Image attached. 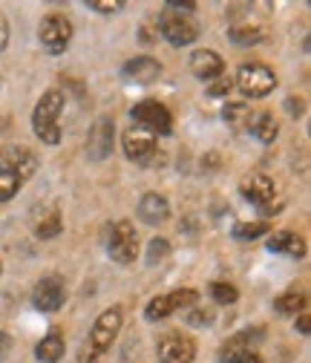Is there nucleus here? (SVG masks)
<instances>
[{
    "mask_svg": "<svg viewBox=\"0 0 311 363\" xmlns=\"http://www.w3.org/2000/svg\"><path fill=\"white\" fill-rule=\"evenodd\" d=\"M35 170H38V159L29 147L0 150V202H9Z\"/></svg>",
    "mask_w": 311,
    "mask_h": 363,
    "instance_id": "nucleus-1",
    "label": "nucleus"
},
{
    "mask_svg": "<svg viewBox=\"0 0 311 363\" xmlns=\"http://www.w3.org/2000/svg\"><path fill=\"white\" fill-rule=\"evenodd\" d=\"M121 323H124V311L121 306H113L107 311H101V317L96 320L90 337H86L84 349H81V360L78 363H98V357L115 343L118 332H121Z\"/></svg>",
    "mask_w": 311,
    "mask_h": 363,
    "instance_id": "nucleus-2",
    "label": "nucleus"
},
{
    "mask_svg": "<svg viewBox=\"0 0 311 363\" xmlns=\"http://www.w3.org/2000/svg\"><path fill=\"white\" fill-rule=\"evenodd\" d=\"M64 113V93L61 89H47L40 96L35 113H32V130L43 145H58L61 142V127L58 118Z\"/></svg>",
    "mask_w": 311,
    "mask_h": 363,
    "instance_id": "nucleus-3",
    "label": "nucleus"
},
{
    "mask_svg": "<svg viewBox=\"0 0 311 363\" xmlns=\"http://www.w3.org/2000/svg\"><path fill=\"white\" fill-rule=\"evenodd\" d=\"M245 202H251L254 208H259L262 213H274L283 208V202L277 199V185H274V179L271 176H265V173H251L248 179H242V185H239Z\"/></svg>",
    "mask_w": 311,
    "mask_h": 363,
    "instance_id": "nucleus-4",
    "label": "nucleus"
},
{
    "mask_svg": "<svg viewBox=\"0 0 311 363\" xmlns=\"http://www.w3.org/2000/svg\"><path fill=\"white\" fill-rule=\"evenodd\" d=\"M107 251L115 262L121 265H130L136 262L139 257V234H136V225L130 219H118L113 228H110V237H107Z\"/></svg>",
    "mask_w": 311,
    "mask_h": 363,
    "instance_id": "nucleus-5",
    "label": "nucleus"
},
{
    "mask_svg": "<svg viewBox=\"0 0 311 363\" xmlns=\"http://www.w3.org/2000/svg\"><path fill=\"white\" fill-rule=\"evenodd\" d=\"M124 156L136 164H162V153L156 147V135L142 130V127H130L124 130Z\"/></svg>",
    "mask_w": 311,
    "mask_h": 363,
    "instance_id": "nucleus-6",
    "label": "nucleus"
},
{
    "mask_svg": "<svg viewBox=\"0 0 311 363\" xmlns=\"http://www.w3.org/2000/svg\"><path fill=\"white\" fill-rule=\"evenodd\" d=\"M130 116H132V121H136V127H142V130H147V133H159V135H167L170 130H173V116H170V110L162 104V101H156V99H145V101H139L136 107L130 110Z\"/></svg>",
    "mask_w": 311,
    "mask_h": 363,
    "instance_id": "nucleus-7",
    "label": "nucleus"
},
{
    "mask_svg": "<svg viewBox=\"0 0 311 363\" xmlns=\"http://www.w3.org/2000/svg\"><path fill=\"white\" fill-rule=\"evenodd\" d=\"M237 86L251 99H262L277 86V75L265 64H242L237 72Z\"/></svg>",
    "mask_w": 311,
    "mask_h": 363,
    "instance_id": "nucleus-8",
    "label": "nucleus"
},
{
    "mask_svg": "<svg viewBox=\"0 0 311 363\" xmlns=\"http://www.w3.org/2000/svg\"><path fill=\"white\" fill-rule=\"evenodd\" d=\"M199 303V291L196 289H176L170 294H159L147 303L145 314H147V320H162V317H170L173 311H185L191 306Z\"/></svg>",
    "mask_w": 311,
    "mask_h": 363,
    "instance_id": "nucleus-9",
    "label": "nucleus"
},
{
    "mask_svg": "<svg viewBox=\"0 0 311 363\" xmlns=\"http://www.w3.org/2000/svg\"><path fill=\"white\" fill-rule=\"evenodd\" d=\"M38 38L43 43V50L52 52V55H61L69 40H72V23L64 18V15H47L38 26Z\"/></svg>",
    "mask_w": 311,
    "mask_h": 363,
    "instance_id": "nucleus-10",
    "label": "nucleus"
},
{
    "mask_svg": "<svg viewBox=\"0 0 311 363\" xmlns=\"http://www.w3.org/2000/svg\"><path fill=\"white\" fill-rule=\"evenodd\" d=\"M156 354L162 363H193L196 357V343L191 335L182 332H164L156 343Z\"/></svg>",
    "mask_w": 311,
    "mask_h": 363,
    "instance_id": "nucleus-11",
    "label": "nucleus"
},
{
    "mask_svg": "<svg viewBox=\"0 0 311 363\" xmlns=\"http://www.w3.org/2000/svg\"><path fill=\"white\" fill-rule=\"evenodd\" d=\"M159 26H162V35L167 38V43H173V47H188V43H193L199 38V26L193 23L191 15L164 12Z\"/></svg>",
    "mask_w": 311,
    "mask_h": 363,
    "instance_id": "nucleus-12",
    "label": "nucleus"
},
{
    "mask_svg": "<svg viewBox=\"0 0 311 363\" xmlns=\"http://www.w3.org/2000/svg\"><path fill=\"white\" fill-rule=\"evenodd\" d=\"M113 135H115V124L110 116H98L96 124L90 127V135H86V153H90L93 162H101L113 153Z\"/></svg>",
    "mask_w": 311,
    "mask_h": 363,
    "instance_id": "nucleus-13",
    "label": "nucleus"
},
{
    "mask_svg": "<svg viewBox=\"0 0 311 363\" xmlns=\"http://www.w3.org/2000/svg\"><path fill=\"white\" fill-rule=\"evenodd\" d=\"M67 300V289L61 277H43L32 291V306L38 311H58Z\"/></svg>",
    "mask_w": 311,
    "mask_h": 363,
    "instance_id": "nucleus-14",
    "label": "nucleus"
},
{
    "mask_svg": "<svg viewBox=\"0 0 311 363\" xmlns=\"http://www.w3.org/2000/svg\"><path fill=\"white\" fill-rule=\"evenodd\" d=\"M191 72L199 81H213L225 72V61H222L219 52H213V50H199L191 55Z\"/></svg>",
    "mask_w": 311,
    "mask_h": 363,
    "instance_id": "nucleus-15",
    "label": "nucleus"
},
{
    "mask_svg": "<svg viewBox=\"0 0 311 363\" xmlns=\"http://www.w3.org/2000/svg\"><path fill=\"white\" fill-rule=\"evenodd\" d=\"M121 72H124V78H130L132 84H153V81L162 75V67H159L156 58L139 55V58H130Z\"/></svg>",
    "mask_w": 311,
    "mask_h": 363,
    "instance_id": "nucleus-16",
    "label": "nucleus"
},
{
    "mask_svg": "<svg viewBox=\"0 0 311 363\" xmlns=\"http://www.w3.org/2000/svg\"><path fill=\"white\" fill-rule=\"evenodd\" d=\"M67 352V343H64V335L61 329H50L47 335H43V340L35 346V357L40 363H58Z\"/></svg>",
    "mask_w": 311,
    "mask_h": 363,
    "instance_id": "nucleus-17",
    "label": "nucleus"
},
{
    "mask_svg": "<svg viewBox=\"0 0 311 363\" xmlns=\"http://www.w3.org/2000/svg\"><path fill=\"white\" fill-rule=\"evenodd\" d=\"M170 216V205L162 194H145L139 202V219H145L147 225H159Z\"/></svg>",
    "mask_w": 311,
    "mask_h": 363,
    "instance_id": "nucleus-18",
    "label": "nucleus"
},
{
    "mask_svg": "<svg viewBox=\"0 0 311 363\" xmlns=\"http://www.w3.org/2000/svg\"><path fill=\"white\" fill-rule=\"evenodd\" d=\"M61 228H64V222H61L58 208H43V213H38L35 222H32V231H35L38 240H52V237L61 234Z\"/></svg>",
    "mask_w": 311,
    "mask_h": 363,
    "instance_id": "nucleus-19",
    "label": "nucleus"
},
{
    "mask_svg": "<svg viewBox=\"0 0 311 363\" xmlns=\"http://www.w3.org/2000/svg\"><path fill=\"white\" fill-rule=\"evenodd\" d=\"M268 251H277V254H288V257H302L305 254V242L302 237L291 234V231H277L268 237Z\"/></svg>",
    "mask_w": 311,
    "mask_h": 363,
    "instance_id": "nucleus-20",
    "label": "nucleus"
},
{
    "mask_svg": "<svg viewBox=\"0 0 311 363\" xmlns=\"http://www.w3.org/2000/svg\"><path fill=\"white\" fill-rule=\"evenodd\" d=\"M248 130L256 135L262 145H271V142L277 139V133H280V124H277V118H274L271 113H256Z\"/></svg>",
    "mask_w": 311,
    "mask_h": 363,
    "instance_id": "nucleus-21",
    "label": "nucleus"
},
{
    "mask_svg": "<svg viewBox=\"0 0 311 363\" xmlns=\"http://www.w3.org/2000/svg\"><path fill=\"white\" fill-rule=\"evenodd\" d=\"M274 308H277V314H283V317H297L300 311H305V294L302 291H297V289H291V291H285V294H280L277 300H274Z\"/></svg>",
    "mask_w": 311,
    "mask_h": 363,
    "instance_id": "nucleus-22",
    "label": "nucleus"
},
{
    "mask_svg": "<svg viewBox=\"0 0 311 363\" xmlns=\"http://www.w3.org/2000/svg\"><path fill=\"white\" fill-rule=\"evenodd\" d=\"M228 38L234 43H239V47H251V43H259L265 38V29L256 23H237V26H231Z\"/></svg>",
    "mask_w": 311,
    "mask_h": 363,
    "instance_id": "nucleus-23",
    "label": "nucleus"
},
{
    "mask_svg": "<svg viewBox=\"0 0 311 363\" xmlns=\"http://www.w3.org/2000/svg\"><path fill=\"white\" fill-rule=\"evenodd\" d=\"M262 234H268V222H262V219H242L234 225V240H239V242L256 240Z\"/></svg>",
    "mask_w": 311,
    "mask_h": 363,
    "instance_id": "nucleus-24",
    "label": "nucleus"
},
{
    "mask_svg": "<svg viewBox=\"0 0 311 363\" xmlns=\"http://www.w3.org/2000/svg\"><path fill=\"white\" fill-rule=\"evenodd\" d=\"M254 116H256V113H251V107H248V104H242V101L225 104V110H222V118H225L231 127H251Z\"/></svg>",
    "mask_w": 311,
    "mask_h": 363,
    "instance_id": "nucleus-25",
    "label": "nucleus"
},
{
    "mask_svg": "<svg viewBox=\"0 0 311 363\" xmlns=\"http://www.w3.org/2000/svg\"><path fill=\"white\" fill-rule=\"evenodd\" d=\"M222 363H262V357H259V352L245 349V346H225Z\"/></svg>",
    "mask_w": 311,
    "mask_h": 363,
    "instance_id": "nucleus-26",
    "label": "nucleus"
},
{
    "mask_svg": "<svg viewBox=\"0 0 311 363\" xmlns=\"http://www.w3.org/2000/svg\"><path fill=\"white\" fill-rule=\"evenodd\" d=\"M210 297H213L219 306H231V303H237L239 291H237L234 283H210Z\"/></svg>",
    "mask_w": 311,
    "mask_h": 363,
    "instance_id": "nucleus-27",
    "label": "nucleus"
},
{
    "mask_svg": "<svg viewBox=\"0 0 311 363\" xmlns=\"http://www.w3.org/2000/svg\"><path fill=\"white\" fill-rule=\"evenodd\" d=\"M86 6L96 12H104V15H113V12L124 9V0H86Z\"/></svg>",
    "mask_w": 311,
    "mask_h": 363,
    "instance_id": "nucleus-28",
    "label": "nucleus"
},
{
    "mask_svg": "<svg viewBox=\"0 0 311 363\" xmlns=\"http://www.w3.org/2000/svg\"><path fill=\"white\" fill-rule=\"evenodd\" d=\"M188 323H191V326H208V323H213V311H210V308H196V306H191Z\"/></svg>",
    "mask_w": 311,
    "mask_h": 363,
    "instance_id": "nucleus-29",
    "label": "nucleus"
},
{
    "mask_svg": "<svg viewBox=\"0 0 311 363\" xmlns=\"http://www.w3.org/2000/svg\"><path fill=\"white\" fill-rule=\"evenodd\" d=\"M167 251H170L167 240H153V242H150V257H147V259H150V262H156V259H162Z\"/></svg>",
    "mask_w": 311,
    "mask_h": 363,
    "instance_id": "nucleus-30",
    "label": "nucleus"
},
{
    "mask_svg": "<svg viewBox=\"0 0 311 363\" xmlns=\"http://www.w3.org/2000/svg\"><path fill=\"white\" fill-rule=\"evenodd\" d=\"M231 86H234V84H231L228 78H222V81H216V84L208 86V96H213V99H216V96H228Z\"/></svg>",
    "mask_w": 311,
    "mask_h": 363,
    "instance_id": "nucleus-31",
    "label": "nucleus"
},
{
    "mask_svg": "<svg viewBox=\"0 0 311 363\" xmlns=\"http://www.w3.org/2000/svg\"><path fill=\"white\" fill-rule=\"evenodd\" d=\"M6 43H9V21L4 12H0V52L6 50Z\"/></svg>",
    "mask_w": 311,
    "mask_h": 363,
    "instance_id": "nucleus-32",
    "label": "nucleus"
},
{
    "mask_svg": "<svg viewBox=\"0 0 311 363\" xmlns=\"http://www.w3.org/2000/svg\"><path fill=\"white\" fill-rule=\"evenodd\" d=\"M297 332H300V335H308V332H311V317H308V311H300V314H297Z\"/></svg>",
    "mask_w": 311,
    "mask_h": 363,
    "instance_id": "nucleus-33",
    "label": "nucleus"
},
{
    "mask_svg": "<svg viewBox=\"0 0 311 363\" xmlns=\"http://www.w3.org/2000/svg\"><path fill=\"white\" fill-rule=\"evenodd\" d=\"M285 107H288V113H291L294 118H300V116H302V110H305V107H302V99H288V101H285Z\"/></svg>",
    "mask_w": 311,
    "mask_h": 363,
    "instance_id": "nucleus-34",
    "label": "nucleus"
},
{
    "mask_svg": "<svg viewBox=\"0 0 311 363\" xmlns=\"http://www.w3.org/2000/svg\"><path fill=\"white\" fill-rule=\"evenodd\" d=\"M9 349H12V337H9L6 332H0V360L9 354Z\"/></svg>",
    "mask_w": 311,
    "mask_h": 363,
    "instance_id": "nucleus-35",
    "label": "nucleus"
},
{
    "mask_svg": "<svg viewBox=\"0 0 311 363\" xmlns=\"http://www.w3.org/2000/svg\"><path fill=\"white\" fill-rule=\"evenodd\" d=\"M0 274H4V268H0Z\"/></svg>",
    "mask_w": 311,
    "mask_h": 363,
    "instance_id": "nucleus-36",
    "label": "nucleus"
}]
</instances>
